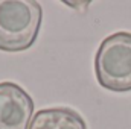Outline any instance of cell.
I'll list each match as a JSON object with an SVG mask.
<instances>
[{
	"label": "cell",
	"instance_id": "6da1fadb",
	"mask_svg": "<svg viewBox=\"0 0 131 129\" xmlns=\"http://www.w3.org/2000/svg\"><path fill=\"white\" fill-rule=\"evenodd\" d=\"M43 8L35 0H0V50L31 49L41 28Z\"/></svg>",
	"mask_w": 131,
	"mask_h": 129
},
{
	"label": "cell",
	"instance_id": "7a4b0ae2",
	"mask_svg": "<svg viewBox=\"0 0 131 129\" xmlns=\"http://www.w3.org/2000/svg\"><path fill=\"white\" fill-rule=\"evenodd\" d=\"M95 74L98 84L108 91H131V32H114L99 44Z\"/></svg>",
	"mask_w": 131,
	"mask_h": 129
},
{
	"label": "cell",
	"instance_id": "3957f363",
	"mask_svg": "<svg viewBox=\"0 0 131 129\" xmlns=\"http://www.w3.org/2000/svg\"><path fill=\"white\" fill-rule=\"evenodd\" d=\"M34 99L18 84L0 82V129H29Z\"/></svg>",
	"mask_w": 131,
	"mask_h": 129
},
{
	"label": "cell",
	"instance_id": "277c9868",
	"mask_svg": "<svg viewBox=\"0 0 131 129\" xmlns=\"http://www.w3.org/2000/svg\"><path fill=\"white\" fill-rule=\"evenodd\" d=\"M29 129H87V123L75 109L57 106L37 111Z\"/></svg>",
	"mask_w": 131,
	"mask_h": 129
}]
</instances>
